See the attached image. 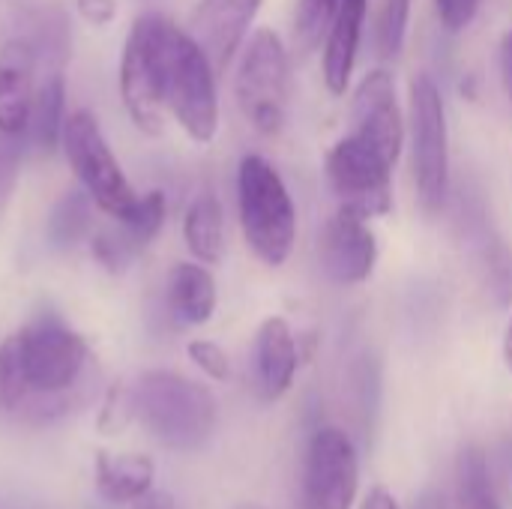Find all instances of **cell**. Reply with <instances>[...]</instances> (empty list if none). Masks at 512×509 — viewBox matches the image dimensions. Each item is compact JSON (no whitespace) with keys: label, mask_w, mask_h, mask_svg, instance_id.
<instances>
[{"label":"cell","mask_w":512,"mask_h":509,"mask_svg":"<svg viewBox=\"0 0 512 509\" xmlns=\"http://www.w3.org/2000/svg\"><path fill=\"white\" fill-rule=\"evenodd\" d=\"M141 18L153 45L165 108L174 114V120L192 141L210 144L219 132L216 69L210 57L195 42V36L189 30H180L174 21L156 12Z\"/></svg>","instance_id":"cell-1"},{"label":"cell","mask_w":512,"mask_h":509,"mask_svg":"<svg viewBox=\"0 0 512 509\" xmlns=\"http://www.w3.org/2000/svg\"><path fill=\"white\" fill-rule=\"evenodd\" d=\"M135 420L168 450H201L216 429L213 393L177 372H144L132 387Z\"/></svg>","instance_id":"cell-2"},{"label":"cell","mask_w":512,"mask_h":509,"mask_svg":"<svg viewBox=\"0 0 512 509\" xmlns=\"http://www.w3.org/2000/svg\"><path fill=\"white\" fill-rule=\"evenodd\" d=\"M15 339H18L21 369L30 387L27 408L45 420L63 414L69 408L66 393L75 390L90 360L87 342L54 315L36 318L33 324L21 327Z\"/></svg>","instance_id":"cell-3"},{"label":"cell","mask_w":512,"mask_h":509,"mask_svg":"<svg viewBox=\"0 0 512 509\" xmlns=\"http://www.w3.org/2000/svg\"><path fill=\"white\" fill-rule=\"evenodd\" d=\"M240 228L258 261L282 267L297 243V207L279 171L258 153L240 159L237 168Z\"/></svg>","instance_id":"cell-4"},{"label":"cell","mask_w":512,"mask_h":509,"mask_svg":"<svg viewBox=\"0 0 512 509\" xmlns=\"http://www.w3.org/2000/svg\"><path fill=\"white\" fill-rule=\"evenodd\" d=\"M234 93L243 117L261 135H276L288 117L291 99V66L285 42L276 30L261 27L243 48Z\"/></svg>","instance_id":"cell-5"},{"label":"cell","mask_w":512,"mask_h":509,"mask_svg":"<svg viewBox=\"0 0 512 509\" xmlns=\"http://www.w3.org/2000/svg\"><path fill=\"white\" fill-rule=\"evenodd\" d=\"M60 144H63L69 168L75 171V177L81 180V186L93 198V204L102 213H108L111 219L123 222L129 216V210L135 207L138 192L132 189L120 162L114 159V153L99 129V120L84 108L72 111L66 117Z\"/></svg>","instance_id":"cell-6"},{"label":"cell","mask_w":512,"mask_h":509,"mask_svg":"<svg viewBox=\"0 0 512 509\" xmlns=\"http://www.w3.org/2000/svg\"><path fill=\"white\" fill-rule=\"evenodd\" d=\"M411 165L423 207L438 213L450 186V138L441 90L426 72L411 78Z\"/></svg>","instance_id":"cell-7"},{"label":"cell","mask_w":512,"mask_h":509,"mask_svg":"<svg viewBox=\"0 0 512 509\" xmlns=\"http://www.w3.org/2000/svg\"><path fill=\"white\" fill-rule=\"evenodd\" d=\"M393 168V162H387L351 132L339 138L327 153V183L339 207L366 219L387 216L393 210Z\"/></svg>","instance_id":"cell-8"},{"label":"cell","mask_w":512,"mask_h":509,"mask_svg":"<svg viewBox=\"0 0 512 509\" xmlns=\"http://www.w3.org/2000/svg\"><path fill=\"white\" fill-rule=\"evenodd\" d=\"M360 489V462L342 429H318L306 453V509H351Z\"/></svg>","instance_id":"cell-9"},{"label":"cell","mask_w":512,"mask_h":509,"mask_svg":"<svg viewBox=\"0 0 512 509\" xmlns=\"http://www.w3.org/2000/svg\"><path fill=\"white\" fill-rule=\"evenodd\" d=\"M351 135L381 153L387 162H399L405 147V117L396 99V81L387 69H372L354 90Z\"/></svg>","instance_id":"cell-10"},{"label":"cell","mask_w":512,"mask_h":509,"mask_svg":"<svg viewBox=\"0 0 512 509\" xmlns=\"http://www.w3.org/2000/svg\"><path fill=\"white\" fill-rule=\"evenodd\" d=\"M120 99L126 105L129 120L135 123L138 132L144 135H159L165 126V99H162V84H159V69L153 57V45L147 36L144 18H135L123 57H120Z\"/></svg>","instance_id":"cell-11"},{"label":"cell","mask_w":512,"mask_h":509,"mask_svg":"<svg viewBox=\"0 0 512 509\" xmlns=\"http://www.w3.org/2000/svg\"><path fill=\"white\" fill-rule=\"evenodd\" d=\"M318 261L339 285H360L378 261V240L366 216L339 207L318 234Z\"/></svg>","instance_id":"cell-12"},{"label":"cell","mask_w":512,"mask_h":509,"mask_svg":"<svg viewBox=\"0 0 512 509\" xmlns=\"http://www.w3.org/2000/svg\"><path fill=\"white\" fill-rule=\"evenodd\" d=\"M258 9H261V0H201L198 3L189 33L204 48L216 72H222L234 60Z\"/></svg>","instance_id":"cell-13"},{"label":"cell","mask_w":512,"mask_h":509,"mask_svg":"<svg viewBox=\"0 0 512 509\" xmlns=\"http://www.w3.org/2000/svg\"><path fill=\"white\" fill-rule=\"evenodd\" d=\"M36 48L30 39H6L0 45V132L24 135L36 96Z\"/></svg>","instance_id":"cell-14"},{"label":"cell","mask_w":512,"mask_h":509,"mask_svg":"<svg viewBox=\"0 0 512 509\" xmlns=\"http://www.w3.org/2000/svg\"><path fill=\"white\" fill-rule=\"evenodd\" d=\"M297 366H300V354L288 321L279 315L267 318L255 336V375H258L261 396L270 402L282 399L294 384Z\"/></svg>","instance_id":"cell-15"},{"label":"cell","mask_w":512,"mask_h":509,"mask_svg":"<svg viewBox=\"0 0 512 509\" xmlns=\"http://www.w3.org/2000/svg\"><path fill=\"white\" fill-rule=\"evenodd\" d=\"M369 0H342L339 12L327 30L324 42V81L333 96H342L351 84L360 39H363V24H366Z\"/></svg>","instance_id":"cell-16"},{"label":"cell","mask_w":512,"mask_h":509,"mask_svg":"<svg viewBox=\"0 0 512 509\" xmlns=\"http://www.w3.org/2000/svg\"><path fill=\"white\" fill-rule=\"evenodd\" d=\"M96 492L111 504H132L156 483V462L147 453H108L99 450L93 459Z\"/></svg>","instance_id":"cell-17"},{"label":"cell","mask_w":512,"mask_h":509,"mask_svg":"<svg viewBox=\"0 0 512 509\" xmlns=\"http://www.w3.org/2000/svg\"><path fill=\"white\" fill-rule=\"evenodd\" d=\"M168 306L183 324H207L216 312V279L201 264H177L168 279Z\"/></svg>","instance_id":"cell-18"},{"label":"cell","mask_w":512,"mask_h":509,"mask_svg":"<svg viewBox=\"0 0 512 509\" xmlns=\"http://www.w3.org/2000/svg\"><path fill=\"white\" fill-rule=\"evenodd\" d=\"M183 240L201 264H219L225 252V216L213 192L192 198L183 216Z\"/></svg>","instance_id":"cell-19"},{"label":"cell","mask_w":512,"mask_h":509,"mask_svg":"<svg viewBox=\"0 0 512 509\" xmlns=\"http://www.w3.org/2000/svg\"><path fill=\"white\" fill-rule=\"evenodd\" d=\"M63 126H66V84H63V75L54 72L45 78L42 87H36L30 120H27V135L39 150L48 153L60 144Z\"/></svg>","instance_id":"cell-20"},{"label":"cell","mask_w":512,"mask_h":509,"mask_svg":"<svg viewBox=\"0 0 512 509\" xmlns=\"http://www.w3.org/2000/svg\"><path fill=\"white\" fill-rule=\"evenodd\" d=\"M456 507L459 509H501L492 492L489 465L480 447H465L456 465Z\"/></svg>","instance_id":"cell-21"},{"label":"cell","mask_w":512,"mask_h":509,"mask_svg":"<svg viewBox=\"0 0 512 509\" xmlns=\"http://www.w3.org/2000/svg\"><path fill=\"white\" fill-rule=\"evenodd\" d=\"M90 210H93V198L87 192H66L48 216V240L54 249H72L75 243H81L90 231Z\"/></svg>","instance_id":"cell-22"},{"label":"cell","mask_w":512,"mask_h":509,"mask_svg":"<svg viewBox=\"0 0 512 509\" xmlns=\"http://www.w3.org/2000/svg\"><path fill=\"white\" fill-rule=\"evenodd\" d=\"M165 216H168V201L159 189L153 192H144L138 195L135 207L129 210V216L120 222L123 231H126V243L129 249H144L165 225Z\"/></svg>","instance_id":"cell-23"},{"label":"cell","mask_w":512,"mask_h":509,"mask_svg":"<svg viewBox=\"0 0 512 509\" xmlns=\"http://www.w3.org/2000/svg\"><path fill=\"white\" fill-rule=\"evenodd\" d=\"M30 402V387L21 369L18 339L15 333L0 342V408L3 411H24Z\"/></svg>","instance_id":"cell-24"},{"label":"cell","mask_w":512,"mask_h":509,"mask_svg":"<svg viewBox=\"0 0 512 509\" xmlns=\"http://www.w3.org/2000/svg\"><path fill=\"white\" fill-rule=\"evenodd\" d=\"M342 0H300L294 12V39L300 51H312L327 36Z\"/></svg>","instance_id":"cell-25"},{"label":"cell","mask_w":512,"mask_h":509,"mask_svg":"<svg viewBox=\"0 0 512 509\" xmlns=\"http://www.w3.org/2000/svg\"><path fill=\"white\" fill-rule=\"evenodd\" d=\"M411 0H384L375 18V48L381 57H396L405 45Z\"/></svg>","instance_id":"cell-26"},{"label":"cell","mask_w":512,"mask_h":509,"mask_svg":"<svg viewBox=\"0 0 512 509\" xmlns=\"http://www.w3.org/2000/svg\"><path fill=\"white\" fill-rule=\"evenodd\" d=\"M135 420V408H132V390L126 384H111L105 390V399L99 405L96 414V429L105 438H117L129 429V423Z\"/></svg>","instance_id":"cell-27"},{"label":"cell","mask_w":512,"mask_h":509,"mask_svg":"<svg viewBox=\"0 0 512 509\" xmlns=\"http://www.w3.org/2000/svg\"><path fill=\"white\" fill-rule=\"evenodd\" d=\"M186 354L213 381H228L231 378V360H228V354H225L222 345H216L210 339H195V342H189Z\"/></svg>","instance_id":"cell-28"},{"label":"cell","mask_w":512,"mask_h":509,"mask_svg":"<svg viewBox=\"0 0 512 509\" xmlns=\"http://www.w3.org/2000/svg\"><path fill=\"white\" fill-rule=\"evenodd\" d=\"M18 165H21V135L0 132V210L6 207V201L15 189Z\"/></svg>","instance_id":"cell-29"},{"label":"cell","mask_w":512,"mask_h":509,"mask_svg":"<svg viewBox=\"0 0 512 509\" xmlns=\"http://www.w3.org/2000/svg\"><path fill=\"white\" fill-rule=\"evenodd\" d=\"M435 6H438L441 24L450 33H459V30H465L474 21V15L480 9V0H435Z\"/></svg>","instance_id":"cell-30"},{"label":"cell","mask_w":512,"mask_h":509,"mask_svg":"<svg viewBox=\"0 0 512 509\" xmlns=\"http://www.w3.org/2000/svg\"><path fill=\"white\" fill-rule=\"evenodd\" d=\"M126 252H132L126 240H114V237H108V234L93 237V255H96V258L102 261V267H108L111 273L123 267Z\"/></svg>","instance_id":"cell-31"},{"label":"cell","mask_w":512,"mask_h":509,"mask_svg":"<svg viewBox=\"0 0 512 509\" xmlns=\"http://www.w3.org/2000/svg\"><path fill=\"white\" fill-rule=\"evenodd\" d=\"M75 9L93 27H108L117 18V0H75Z\"/></svg>","instance_id":"cell-32"},{"label":"cell","mask_w":512,"mask_h":509,"mask_svg":"<svg viewBox=\"0 0 512 509\" xmlns=\"http://www.w3.org/2000/svg\"><path fill=\"white\" fill-rule=\"evenodd\" d=\"M129 509H177V501L168 495V492H159V489H150L144 492L141 498H135Z\"/></svg>","instance_id":"cell-33"},{"label":"cell","mask_w":512,"mask_h":509,"mask_svg":"<svg viewBox=\"0 0 512 509\" xmlns=\"http://www.w3.org/2000/svg\"><path fill=\"white\" fill-rule=\"evenodd\" d=\"M501 78H504V87L512 99V30L501 36Z\"/></svg>","instance_id":"cell-34"},{"label":"cell","mask_w":512,"mask_h":509,"mask_svg":"<svg viewBox=\"0 0 512 509\" xmlns=\"http://www.w3.org/2000/svg\"><path fill=\"white\" fill-rule=\"evenodd\" d=\"M360 509H399V504H396V498L384 486H375V489H369V495H366V501H363Z\"/></svg>","instance_id":"cell-35"},{"label":"cell","mask_w":512,"mask_h":509,"mask_svg":"<svg viewBox=\"0 0 512 509\" xmlns=\"http://www.w3.org/2000/svg\"><path fill=\"white\" fill-rule=\"evenodd\" d=\"M414 509H447V501H444V495L441 492H423L420 495V501L414 504Z\"/></svg>","instance_id":"cell-36"},{"label":"cell","mask_w":512,"mask_h":509,"mask_svg":"<svg viewBox=\"0 0 512 509\" xmlns=\"http://www.w3.org/2000/svg\"><path fill=\"white\" fill-rule=\"evenodd\" d=\"M504 363H507V369L512 372V318L510 324H507V333H504Z\"/></svg>","instance_id":"cell-37"},{"label":"cell","mask_w":512,"mask_h":509,"mask_svg":"<svg viewBox=\"0 0 512 509\" xmlns=\"http://www.w3.org/2000/svg\"><path fill=\"white\" fill-rule=\"evenodd\" d=\"M240 509H261V507H240Z\"/></svg>","instance_id":"cell-38"}]
</instances>
